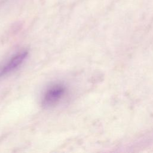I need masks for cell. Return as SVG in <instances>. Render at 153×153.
<instances>
[{"instance_id":"6da1fadb","label":"cell","mask_w":153,"mask_h":153,"mask_svg":"<svg viewBox=\"0 0 153 153\" xmlns=\"http://www.w3.org/2000/svg\"><path fill=\"white\" fill-rule=\"evenodd\" d=\"M66 88L61 83H56L50 85L44 92L42 105L45 108H51L57 105L65 96Z\"/></svg>"},{"instance_id":"7a4b0ae2","label":"cell","mask_w":153,"mask_h":153,"mask_svg":"<svg viewBox=\"0 0 153 153\" xmlns=\"http://www.w3.org/2000/svg\"><path fill=\"white\" fill-rule=\"evenodd\" d=\"M28 52L23 50L13 55L0 66V78L8 74L20 66L27 57Z\"/></svg>"}]
</instances>
